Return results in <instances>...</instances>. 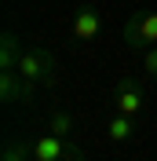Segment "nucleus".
<instances>
[{
  "mask_svg": "<svg viewBox=\"0 0 157 161\" xmlns=\"http://www.w3.org/2000/svg\"><path fill=\"white\" fill-rule=\"evenodd\" d=\"M19 73H22V77H30L33 84H55V77H59V62H55L51 51L30 48V51L19 59Z\"/></svg>",
  "mask_w": 157,
  "mask_h": 161,
  "instance_id": "f257e3e1",
  "label": "nucleus"
},
{
  "mask_svg": "<svg viewBox=\"0 0 157 161\" xmlns=\"http://www.w3.org/2000/svg\"><path fill=\"white\" fill-rule=\"evenodd\" d=\"M124 44L135 51H146L157 44V11H143L124 22Z\"/></svg>",
  "mask_w": 157,
  "mask_h": 161,
  "instance_id": "f03ea898",
  "label": "nucleus"
},
{
  "mask_svg": "<svg viewBox=\"0 0 157 161\" xmlns=\"http://www.w3.org/2000/svg\"><path fill=\"white\" fill-rule=\"evenodd\" d=\"M110 103H113V110L128 114V117H135V114L146 106V95H143V88H139V80L121 77V80H117V88L110 92Z\"/></svg>",
  "mask_w": 157,
  "mask_h": 161,
  "instance_id": "7ed1b4c3",
  "label": "nucleus"
},
{
  "mask_svg": "<svg viewBox=\"0 0 157 161\" xmlns=\"http://www.w3.org/2000/svg\"><path fill=\"white\" fill-rule=\"evenodd\" d=\"M37 88H40V84H33L30 77H22L19 70H0V99L8 103V106H15V103H30Z\"/></svg>",
  "mask_w": 157,
  "mask_h": 161,
  "instance_id": "20e7f679",
  "label": "nucleus"
},
{
  "mask_svg": "<svg viewBox=\"0 0 157 161\" xmlns=\"http://www.w3.org/2000/svg\"><path fill=\"white\" fill-rule=\"evenodd\" d=\"M99 30H102V19H99L95 8H80L77 15H73V37L77 40H95Z\"/></svg>",
  "mask_w": 157,
  "mask_h": 161,
  "instance_id": "39448f33",
  "label": "nucleus"
},
{
  "mask_svg": "<svg viewBox=\"0 0 157 161\" xmlns=\"http://www.w3.org/2000/svg\"><path fill=\"white\" fill-rule=\"evenodd\" d=\"M22 55H26V51L19 48V37L11 30H4V37H0V70H19Z\"/></svg>",
  "mask_w": 157,
  "mask_h": 161,
  "instance_id": "423d86ee",
  "label": "nucleus"
},
{
  "mask_svg": "<svg viewBox=\"0 0 157 161\" xmlns=\"http://www.w3.org/2000/svg\"><path fill=\"white\" fill-rule=\"evenodd\" d=\"M106 136H110V143H128L132 136H135V121L117 110L113 117H110V125H106Z\"/></svg>",
  "mask_w": 157,
  "mask_h": 161,
  "instance_id": "0eeeda50",
  "label": "nucleus"
},
{
  "mask_svg": "<svg viewBox=\"0 0 157 161\" xmlns=\"http://www.w3.org/2000/svg\"><path fill=\"white\" fill-rule=\"evenodd\" d=\"M33 158V143L30 139H8L4 143V154L0 161H30Z\"/></svg>",
  "mask_w": 157,
  "mask_h": 161,
  "instance_id": "6e6552de",
  "label": "nucleus"
},
{
  "mask_svg": "<svg viewBox=\"0 0 157 161\" xmlns=\"http://www.w3.org/2000/svg\"><path fill=\"white\" fill-rule=\"evenodd\" d=\"M48 132H55V136L69 139V132H73V117H69L66 110H55V114L48 117Z\"/></svg>",
  "mask_w": 157,
  "mask_h": 161,
  "instance_id": "1a4fd4ad",
  "label": "nucleus"
},
{
  "mask_svg": "<svg viewBox=\"0 0 157 161\" xmlns=\"http://www.w3.org/2000/svg\"><path fill=\"white\" fill-rule=\"evenodd\" d=\"M143 70H146L150 77H157V44L143 51Z\"/></svg>",
  "mask_w": 157,
  "mask_h": 161,
  "instance_id": "9d476101",
  "label": "nucleus"
},
{
  "mask_svg": "<svg viewBox=\"0 0 157 161\" xmlns=\"http://www.w3.org/2000/svg\"><path fill=\"white\" fill-rule=\"evenodd\" d=\"M30 161H37V158H30Z\"/></svg>",
  "mask_w": 157,
  "mask_h": 161,
  "instance_id": "9b49d317",
  "label": "nucleus"
}]
</instances>
